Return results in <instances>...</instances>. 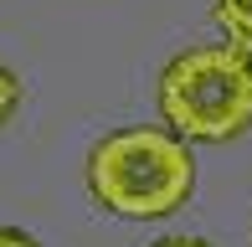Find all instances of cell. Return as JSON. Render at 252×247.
<instances>
[{"mask_svg": "<svg viewBox=\"0 0 252 247\" xmlns=\"http://www.w3.org/2000/svg\"><path fill=\"white\" fill-rule=\"evenodd\" d=\"M88 190L103 211L129 221L170 216L196 190V154L170 129H119L88 154Z\"/></svg>", "mask_w": 252, "mask_h": 247, "instance_id": "6da1fadb", "label": "cell"}, {"mask_svg": "<svg viewBox=\"0 0 252 247\" xmlns=\"http://www.w3.org/2000/svg\"><path fill=\"white\" fill-rule=\"evenodd\" d=\"M159 114L180 139H237L252 124V77L226 47H190L159 72Z\"/></svg>", "mask_w": 252, "mask_h": 247, "instance_id": "7a4b0ae2", "label": "cell"}, {"mask_svg": "<svg viewBox=\"0 0 252 247\" xmlns=\"http://www.w3.org/2000/svg\"><path fill=\"white\" fill-rule=\"evenodd\" d=\"M221 31H226V41H221V47L232 52L237 67L252 77V21H237V26H221Z\"/></svg>", "mask_w": 252, "mask_h": 247, "instance_id": "3957f363", "label": "cell"}, {"mask_svg": "<svg viewBox=\"0 0 252 247\" xmlns=\"http://www.w3.org/2000/svg\"><path fill=\"white\" fill-rule=\"evenodd\" d=\"M216 26H237V21H252V0H211Z\"/></svg>", "mask_w": 252, "mask_h": 247, "instance_id": "277c9868", "label": "cell"}, {"mask_svg": "<svg viewBox=\"0 0 252 247\" xmlns=\"http://www.w3.org/2000/svg\"><path fill=\"white\" fill-rule=\"evenodd\" d=\"M16 103H21V83L10 77V67L0 62V124H5L10 114H16Z\"/></svg>", "mask_w": 252, "mask_h": 247, "instance_id": "5b68a950", "label": "cell"}, {"mask_svg": "<svg viewBox=\"0 0 252 247\" xmlns=\"http://www.w3.org/2000/svg\"><path fill=\"white\" fill-rule=\"evenodd\" d=\"M150 247H211V242L196 237V232H170V237H155Z\"/></svg>", "mask_w": 252, "mask_h": 247, "instance_id": "8992f818", "label": "cell"}, {"mask_svg": "<svg viewBox=\"0 0 252 247\" xmlns=\"http://www.w3.org/2000/svg\"><path fill=\"white\" fill-rule=\"evenodd\" d=\"M0 247H41L31 232H21V227H0Z\"/></svg>", "mask_w": 252, "mask_h": 247, "instance_id": "52a82bcc", "label": "cell"}]
</instances>
